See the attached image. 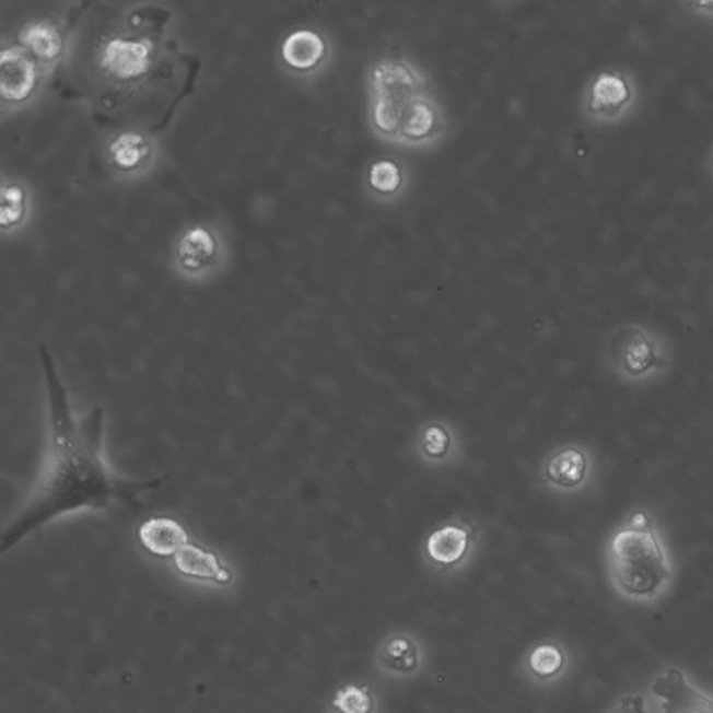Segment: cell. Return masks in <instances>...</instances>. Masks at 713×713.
<instances>
[{
  "label": "cell",
  "mask_w": 713,
  "mask_h": 713,
  "mask_svg": "<svg viewBox=\"0 0 713 713\" xmlns=\"http://www.w3.org/2000/svg\"><path fill=\"white\" fill-rule=\"evenodd\" d=\"M38 355L47 394L48 451L27 502L0 535L2 553L69 514L106 511L114 504L140 507L142 496L160 491L166 480H132L112 471L104 457V407L78 419L48 346L40 344Z\"/></svg>",
  "instance_id": "6da1fadb"
},
{
  "label": "cell",
  "mask_w": 713,
  "mask_h": 713,
  "mask_svg": "<svg viewBox=\"0 0 713 713\" xmlns=\"http://www.w3.org/2000/svg\"><path fill=\"white\" fill-rule=\"evenodd\" d=\"M365 78L366 117L376 139L406 150L440 144L447 130L445 109L416 60L399 54L376 56Z\"/></svg>",
  "instance_id": "7a4b0ae2"
},
{
  "label": "cell",
  "mask_w": 713,
  "mask_h": 713,
  "mask_svg": "<svg viewBox=\"0 0 713 713\" xmlns=\"http://www.w3.org/2000/svg\"><path fill=\"white\" fill-rule=\"evenodd\" d=\"M612 572L616 585L630 598H654L669 582V563L648 514H633L615 535Z\"/></svg>",
  "instance_id": "3957f363"
},
{
  "label": "cell",
  "mask_w": 713,
  "mask_h": 713,
  "mask_svg": "<svg viewBox=\"0 0 713 713\" xmlns=\"http://www.w3.org/2000/svg\"><path fill=\"white\" fill-rule=\"evenodd\" d=\"M100 66L105 74L119 81H131L150 71L154 63V47L145 38L115 35L100 50Z\"/></svg>",
  "instance_id": "277c9868"
},
{
  "label": "cell",
  "mask_w": 713,
  "mask_h": 713,
  "mask_svg": "<svg viewBox=\"0 0 713 713\" xmlns=\"http://www.w3.org/2000/svg\"><path fill=\"white\" fill-rule=\"evenodd\" d=\"M651 689L662 700V713H713L712 698L694 689L675 667L655 677Z\"/></svg>",
  "instance_id": "5b68a950"
},
{
  "label": "cell",
  "mask_w": 713,
  "mask_h": 713,
  "mask_svg": "<svg viewBox=\"0 0 713 713\" xmlns=\"http://www.w3.org/2000/svg\"><path fill=\"white\" fill-rule=\"evenodd\" d=\"M38 81V68L23 47H3L0 54V93L9 102L27 100Z\"/></svg>",
  "instance_id": "8992f818"
},
{
  "label": "cell",
  "mask_w": 713,
  "mask_h": 713,
  "mask_svg": "<svg viewBox=\"0 0 713 713\" xmlns=\"http://www.w3.org/2000/svg\"><path fill=\"white\" fill-rule=\"evenodd\" d=\"M280 54L284 63L300 73L320 68L329 58V43L325 35L311 28H299L283 39Z\"/></svg>",
  "instance_id": "52a82bcc"
},
{
  "label": "cell",
  "mask_w": 713,
  "mask_h": 713,
  "mask_svg": "<svg viewBox=\"0 0 713 713\" xmlns=\"http://www.w3.org/2000/svg\"><path fill=\"white\" fill-rule=\"evenodd\" d=\"M139 541L156 558H175L190 542L186 528L172 517H150L139 527Z\"/></svg>",
  "instance_id": "ba28073f"
},
{
  "label": "cell",
  "mask_w": 713,
  "mask_h": 713,
  "mask_svg": "<svg viewBox=\"0 0 713 713\" xmlns=\"http://www.w3.org/2000/svg\"><path fill=\"white\" fill-rule=\"evenodd\" d=\"M173 563L178 573L186 577L202 580L217 584L232 583V570L223 564L215 552L207 551L200 545L188 542L180 552L173 558Z\"/></svg>",
  "instance_id": "9c48e42d"
},
{
  "label": "cell",
  "mask_w": 713,
  "mask_h": 713,
  "mask_svg": "<svg viewBox=\"0 0 713 713\" xmlns=\"http://www.w3.org/2000/svg\"><path fill=\"white\" fill-rule=\"evenodd\" d=\"M407 172L399 161L378 156L365 171V188L376 201L394 202L405 195Z\"/></svg>",
  "instance_id": "30bf717a"
},
{
  "label": "cell",
  "mask_w": 713,
  "mask_h": 713,
  "mask_svg": "<svg viewBox=\"0 0 713 713\" xmlns=\"http://www.w3.org/2000/svg\"><path fill=\"white\" fill-rule=\"evenodd\" d=\"M215 234L206 226H191L178 238L176 257L178 265L186 271L197 272L206 268L217 256Z\"/></svg>",
  "instance_id": "8fae6325"
},
{
  "label": "cell",
  "mask_w": 713,
  "mask_h": 713,
  "mask_svg": "<svg viewBox=\"0 0 713 713\" xmlns=\"http://www.w3.org/2000/svg\"><path fill=\"white\" fill-rule=\"evenodd\" d=\"M22 47L43 62H52L63 50V35L58 25L47 19H35L20 30Z\"/></svg>",
  "instance_id": "7c38bea8"
},
{
  "label": "cell",
  "mask_w": 713,
  "mask_h": 713,
  "mask_svg": "<svg viewBox=\"0 0 713 713\" xmlns=\"http://www.w3.org/2000/svg\"><path fill=\"white\" fill-rule=\"evenodd\" d=\"M619 363L626 373L634 376L648 373L662 365L655 346L640 330H628L619 340Z\"/></svg>",
  "instance_id": "4fadbf2b"
},
{
  "label": "cell",
  "mask_w": 713,
  "mask_h": 713,
  "mask_svg": "<svg viewBox=\"0 0 713 713\" xmlns=\"http://www.w3.org/2000/svg\"><path fill=\"white\" fill-rule=\"evenodd\" d=\"M150 140L141 131L126 130L116 135L108 145V156L116 170L130 172L144 165L151 156Z\"/></svg>",
  "instance_id": "5bb4252c"
},
{
  "label": "cell",
  "mask_w": 713,
  "mask_h": 713,
  "mask_svg": "<svg viewBox=\"0 0 713 713\" xmlns=\"http://www.w3.org/2000/svg\"><path fill=\"white\" fill-rule=\"evenodd\" d=\"M630 98V90L623 78L613 73H600L591 85L588 109L591 114L612 116Z\"/></svg>",
  "instance_id": "9a60e30c"
},
{
  "label": "cell",
  "mask_w": 713,
  "mask_h": 713,
  "mask_svg": "<svg viewBox=\"0 0 713 713\" xmlns=\"http://www.w3.org/2000/svg\"><path fill=\"white\" fill-rule=\"evenodd\" d=\"M468 535L465 529L458 527H445L437 529L428 539V553L432 560L442 564L458 562L467 551Z\"/></svg>",
  "instance_id": "2e32d148"
},
{
  "label": "cell",
  "mask_w": 713,
  "mask_h": 713,
  "mask_svg": "<svg viewBox=\"0 0 713 713\" xmlns=\"http://www.w3.org/2000/svg\"><path fill=\"white\" fill-rule=\"evenodd\" d=\"M585 471H587V458L582 452L575 449L558 453L547 468L549 480L566 488L578 486L584 480Z\"/></svg>",
  "instance_id": "e0dca14e"
},
{
  "label": "cell",
  "mask_w": 713,
  "mask_h": 713,
  "mask_svg": "<svg viewBox=\"0 0 713 713\" xmlns=\"http://www.w3.org/2000/svg\"><path fill=\"white\" fill-rule=\"evenodd\" d=\"M381 661L390 670L410 674L419 666V650L406 636H396L382 650Z\"/></svg>",
  "instance_id": "ac0fdd59"
},
{
  "label": "cell",
  "mask_w": 713,
  "mask_h": 713,
  "mask_svg": "<svg viewBox=\"0 0 713 713\" xmlns=\"http://www.w3.org/2000/svg\"><path fill=\"white\" fill-rule=\"evenodd\" d=\"M24 188L17 183H3L2 198H0V225L3 229L13 227L23 221L25 215Z\"/></svg>",
  "instance_id": "d6986e66"
},
{
  "label": "cell",
  "mask_w": 713,
  "mask_h": 713,
  "mask_svg": "<svg viewBox=\"0 0 713 713\" xmlns=\"http://www.w3.org/2000/svg\"><path fill=\"white\" fill-rule=\"evenodd\" d=\"M563 654L557 646L542 645L533 652L529 666L535 675L549 677L559 674L563 667Z\"/></svg>",
  "instance_id": "ffe728a7"
},
{
  "label": "cell",
  "mask_w": 713,
  "mask_h": 713,
  "mask_svg": "<svg viewBox=\"0 0 713 713\" xmlns=\"http://www.w3.org/2000/svg\"><path fill=\"white\" fill-rule=\"evenodd\" d=\"M334 705L341 713H370L374 706L369 691L359 687L341 690L335 698Z\"/></svg>",
  "instance_id": "44dd1931"
},
{
  "label": "cell",
  "mask_w": 713,
  "mask_h": 713,
  "mask_svg": "<svg viewBox=\"0 0 713 713\" xmlns=\"http://www.w3.org/2000/svg\"><path fill=\"white\" fill-rule=\"evenodd\" d=\"M609 713H648L645 710L644 698L641 696L624 697Z\"/></svg>",
  "instance_id": "7402d4cb"
}]
</instances>
